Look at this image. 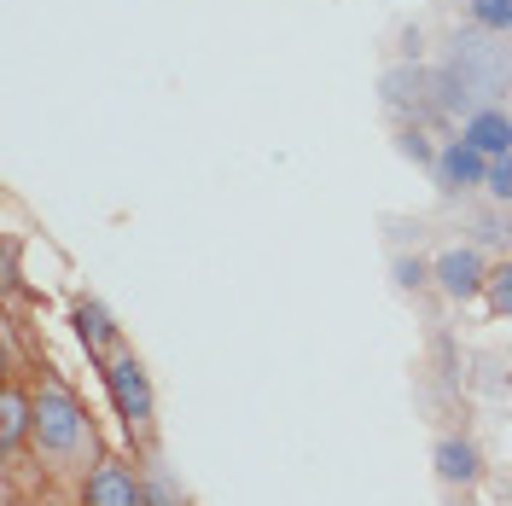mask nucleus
<instances>
[{
  "instance_id": "1",
  "label": "nucleus",
  "mask_w": 512,
  "mask_h": 506,
  "mask_svg": "<svg viewBox=\"0 0 512 506\" xmlns=\"http://www.w3.org/2000/svg\"><path fill=\"white\" fill-rule=\"evenodd\" d=\"M35 448L47 454V460H59V466H76V460H88L94 454V419L88 408L59 390V384H47L41 396H35Z\"/></svg>"
},
{
  "instance_id": "2",
  "label": "nucleus",
  "mask_w": 512,
  "mask_h": 506,
  "mask_svg": "<svg viewBox=\"0 0 512 506\" xmlns=\"http://www.w3.org/2000/svg\"><path fill=\"white\" fill-rule=\"evenodd\" d=\"M443 64L483 99V105H495V94L512 82V47H507V35L478 30V24H466V30L448 35V59Z\"/></svg>"
},
{
  "instance_id": "3",
  "label": "nucleus",
  "mask_w": 512,
  "mask_h": 506,
  "mask_svg": "<svg viewBox=\"0 0 512 506\" xmlns=\"http://www.w3.org/2000/svg\"><path fill=\"white\" fill-rule=\"evenodd\" d=\"M105 390H111V408L128 425V437H146L152 413H158V396H152V379H146L140 355H111L105 361Z\"/></svg>"
},
{
  "instance_id": "4",
  "label": "nucleus",
  "mask_w": 512,
  "mask_h": 506,
  "mask_svg": "<svg viewBox=\"0 0 512 506\" xmlns=\"http://www.w3.org/2000/svg\"><path fill=\"white\" fill-rule=\"evenodd\" d=\"M379 99L390 117H402V123H425V117H437V99H431V70L419 59L408 64H390L379 76Z\"/></svg>"
},
{
  "instance_id": "5",
  "label": "nucleus",
  "mask_w": 512,
  "mask_h": 506,
  "mask_svg": "<svg viewBox=\"0 0 512 506\" xmlns=\"http://www.w3.org/2000/svg\"><path fill=\"white\" fill-rule=\"evenodd\" d=\"M483 181H489V158H483L478 146L443 140V152L431 163V187L443 192V198H466V192H483Z\"/></svg>"
},
{
  "instance_id": "6",
  "label": "nucleus",
  "mask_w": 512,
  "mask_h": 506,
  "mask_svg": "<svg viewBox=\"0 0 512 506\" xmlns=\"http://www.w3.org/2000/svg\"><path fill=\"white\" fill-rule=\"evenodd\" d=\"M431 280H437V291H443V297H454V303H472L478 291H489V262H483L478 245H448V251L431 262Z\"/></svg>"
},
{
  "instance_id": "7",
  "label": "nucleus",
  "mask_w": 512,
  "mask_h": 506,
  "mask_svg": "<svg viewBox=\"0 0 512 506\" xmlns=\"http://www.w3.org/2000/svg\"><path fill=\"white\" fill-rule=\"evenodd\" d=\"M88 506H152L146 501V472H128L123 460H99L82 483Z\"/></svg>"
},
{
  "instance_id": "8",
  "label": "nucleus",
  "mask_w": 512,
  "mask_h": 506,
  "mask_svg": "<svg viewBox=\"0 0 512 506\" xmlns=\"http://www.w3.org/2000/svg\"><path fill=\"white\" fill-rule=\"evenodd\" d=\"M431 466H437V483H448V489H472V483L483 477V448L472 443V437H437Z\"/></svg>"
},
{
  "instance_id": "9",
  "label": "nucleus",
  "mask_w": 512,
  "mask_h": 506,
  "mask_svg": "<svg viewBox=\"0 0 512 506\" xmlns=\"http://www.w3.org/2000/svg\"><path fill=\"white\" fill-rule=\"evenodd\" d=\"M460 140L478 146L483 158H507L512 152V117L501 105H483V111H472V117L460 123Z\"/></svg>"
},
{
  "instance_id": "10",
  "label": "nucleus",
  "mask_w": 512,
  "mask_h": 506,
  "mask_svg": "<svg viewBox=\"0 0 512 506\" xmlns=\"http://www.w3.org/2000/svg\"><path fill=\"white\" fill-rule=\"evenodd\" d=\"M70 320H76V338L88 344V355H111V349L123 344V332H117L111 309H105V303H94V297H82V303L70 309Z\"/></svg>"
},
{
  "instance_id": "11",
  "label": "nucleus",
  "mask_w": 512,
  "mask_h": 506,
  "mask_svg": "<svg viewBox=\"0 0 512 506\" xmlns=\"http://www.w3.org/2000/svg\"><path fill=\"white\" fill-rule=\"evenodd\" d=\"M24 437H35V396H24L18 384H6V396H0V448L12 454Z\"/></svg>"
},
{
  "instance_id": "12",
  "label": "nucleus",
  "mask_w": 512,
  "mask_h": 506,
  "mask_svg": "<svg viewBox=\"0 0 512 506\" xmlns=\"http://www.w3.org/2000/svg\"><path fill=\"white\" fill-rule=\"evenodd\" d=\"M146 501H152V506H187V489L169 477L163 460H146Z\"/></svg>"
},
{
  "instance_id": "13",
  "label": "nucleus",
  "mask_w": 512,
  "mask_h": 506,
  "mask_svg": "<svg viewBox=\"0 0 512 506\" xmlns=\"http://www.w3.org/2000/svg\"><path fill=\"white\" fill-rule=\"evenodd\" d=\"M466 18H472L478 30L512 35V0H466Z\"/></svg>"
},
{
  "instance_id": "14",
  "label": "nucleus",
  "mask_w": 512,
  "mask_h": 506,
  "mask_svg": "<svg viewBox=\"0 0 512 506\" xmlns=\"http://www.w3.org/2000/svg\"><path fill=\"white\" fill-rule=\"evenodd\" d=\"M396 152H402V158H414L419 169H431V163H437V152H443V146H431V134H425V128H419V123H408V128H402V134H396Z\"/></svg>"
},
{
  "instance_id": "15",
  "label": "nucleus",
  "mask_w": 512,
  "mask_h": 506,
  "mask_svg": "<svg viewBox=\"0 0 512 506\" xmlns=\"http://www.w3.org/2000/svg\"><path fill=\"white\" fill-rule=\"evenodd\" d=\"M390 274H396V291H419V285H431V262H419V256H396Z\"/></svg>"
},
{
  "instance_id": "16",
  "label": "nucleus",
  "mask_w": 512,
  "mask_h": 506,
  "mask_svg": "<svg viewBox=\"0 0 512 506\" xmlns=\"http://www.w3.org/2000/svg\"><path fill=\"white\" fill-rule=\"evenodd\" d=\"M483 192H489L495 204H507V210H512V152H507V158H489V181H483Z\"/></svg>"
},
{
  "instance_id": "17",
  "label": "nucleus",
  "mask_w": 512,
  "mask_h": 506,
  "mask_svg": "<svg viewBox=\"0 0 512 506\" xmlns=\"http://www.w3.org/2000/svg\"><path fill=\"white\" fill-rule=\"evenodd\" d=\"M489 303H495V315H507L512 320V256L489 274Z\"/></svg>"
},
{
  "instance_id": "18",
  "label": "nucleus",
  "mask_w": 512,
  "mask_h": 506,
  "mask_svg": "<svg viewBox=\"0 0 512 506\" xmlns=\"http://www.w3.org/2000/svg\"><path fill=\"white\" fill-rule=\"evenodd\" d=\"M507 495H512V477H507Z\"/></svg>"
}]
</instances>
